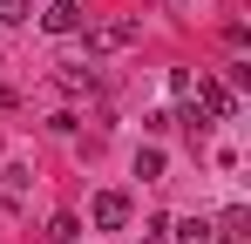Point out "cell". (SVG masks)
Wrapping results in <instances>:
<instances>
[{"instance_id": "cell-1", "label": "cell", "mask_w": 251, "mask_h": 244, "mask_svg": "<svg viewBox=\"0 0 251 244\" xmlns=\"http://www.w3.org/2000/svg\"><path fill=\"white\" fill-rule=\"evenodd\" d=\"M190 102H197L210 122H231V116H238V95H231V81H190Z\"/></svg>"}, {"instance_id": "cell-2", "label": "cell", "mask_w": 251, "mask_h": 244, "mask_svg": "<svg viewBox=\"0 0 251 244\" xmlns=\"http://www.w3.org/2000/svg\"><path fill=\"white\" fill-rule=\"evenodd\" d=\"M136 34H143L136 14H129V21H102V27H88V54H116V48H129Z\"/></svg>"}, {"instance_id": "cell-3", "label": "cell", "mask_w": 251, "mask_h": 244, "mask_svg": "<svg viewBox=\"0 0 251 244\" xmlns=\"http://www.w3.org/2000/svg\"><path fill=\"white\" fill-rule=\"evenodd\" d=\"M88 217H95V231H123V224H129V197H123V190H95Z\"/></svg>"}, {"instance_id": "cell-4", "label": "cell", "mask_w": 251, "mask_h": 244, "mask_svg": "<svg viewBox=\"0 0 251 244\" xmlns=\"http://www.w3.org/2000/svg\"><path fill=\"white\" fill-rule=\"evenodd\" d=\"M41 27H48V34H82V0H48Z\"/></svg>"}, {"instance_id": "cell-5", "label": "cell", "mask_w": 251, "mask_h": 244, "mask_svg": "<svg viewBox=\"0 0 251 244\" xmlns=\"http://www.w3.org/2000/svg\"><path fill=\"white\" fill-rule=\"evenodd\" d=\"M170 244H217V224H204V217H183V224H170Z\"/></svg>"}, {"instance_id": "cell-6", "label": "cell", "mask_w": 251, "mask_h": 244, "mask_svg": "<svg viewBox=\"0 0 251 244\" xmlns=\"http://www.w3.org/2000/svg\"><path fill=\"white\" fill-rule=\"evenodd\" d=\"M136 176H143V183H163V149H156V143L136 149Z\"/></svg>"}, {"instance_id": "cell-7", "label": "cell", "mask_w": 251, "mask_h": 244, "mask_svg": "<svg viewBox=\"0 0 251 244\" xmlns=\"http://www.w3.org/2000/svg\"><path fill=\"white\" fill-rule=\"evenodd\" d=\"M75 238H82V217H68V210L48 217V244H75Z\"/></svg>"}, {"instance_id": "cell-8", "label": "cell", "mask_w": 251, "mask_h": 244, "mask_svg": "<svg viewBox=\"0 0 251 244\" xmlns=\"http://www.w3.org/2000/svg\"><path fill=\"white\" fill-rule=\"evenodd\" d=\"M61 88H68V95H82V88H95V68H68V75H61Z\"/></svg>"}, {"instance_id": "cell-9", "label": "cell", "mask_w": 251, "mask_h": 244, "mask_svg": "<svg viewBox=\"0 0 251 244\" xmlns=\"http://www.w3.org/2000/svg\"><path fill=\"white\" fill-rule=\"evenodd\" d=\"M143 244H170V217H150L143 224Z\"/></svg>"}, {"instance_id": "cell-10", "label": "cell", "mask_w": 251, "mask_h": 244, "mask_svg": "<svg viewBox=\"0 0 251 244\" xmlns=\"http://www.w3.org/2000/svg\"><path fill=\"white\" fill-rule=\"evenodd\" d=\"M0 21H27V0H0Z\"/></svg>"}, {"instance_id": "cell-11", "label": "cell", "mask_w": 251, "mask_h": 244, "mask_svg": "<svg viewBox=\"0 0 251 244\" xmlns=\"http://www.w3.org/2000/svg\"><path fill=\"white\" fill-rule=\"evenodd\" d=\"M0 109H7V88H0Z\"/></svg>"}]
</instances>
